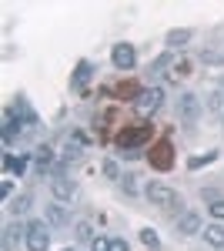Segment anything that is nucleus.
Here are the masks:
<instances>
[{
  "mask_svg": "<svg viewBox=\"0 0 224 251\" xmlns=\"http://www.w3.org/2000/svg\"><path fill=\"white\" fill-rule=\"evenodd\" d=\"M161 104H164V87H144V91H137V97H134V111L141 117L157 114Z\"/></svg>",
  "mask_w": 224,
  "mask_h": 251,
  "instance_id": "nucleus-2",
  "label": "nucleus"
},
{
  "mask_svg": "<svg viewBox=\"0 0 224 251\" xmlns=\"http://www.w3.org/2000/svg\"><path fill=\"white\" fill-rule=\"evenodd\" d=\"M111 64L117 67V71H134V64H137V47L127 44V40L114 44L111 47Z\"/></svg>",
  "mask_w": 224,
  "mask_h": 251,
  "instance_id": "nucleus-5",
  "label": "nucleus"
},
{
  "mask_svg": "<svg viewBox=\"0 0 224 251\" xmlns=\"http://www.w3.org/2000/svg\"><path fill=\"white\" fill-rule=\"evenodd\" d=\"M91 251H111V238H94Z\"/></svg>",
  "mask_w": 224,
  "mask_h": 251,
  "instance_id": "nucleus-23",
  "label": "nucleus"
},
{
  "mask_svg": "<svg viewBox=\"0 0 224 251\" xmlns=\"http://www.w3.org/2000/svg\"><path fill=\"white\" fill-rule=\"evenodd\" d=\"M184 74H191V60H184V57H181V60H174V67L168 71V77H171V80H181Z\"/></svg>",
  "mask_w": 224,
  "mask_h": 251,
  "instance_id": "nucleus-17",
  "label": "nucleus"
},
{
  "mask_svg": "<svg viewBox=\"0 0 224 251\" xmlns=\"http://www.w3.org/2000/svg\"><path fill=\"white\" fill-rule=\"evenodd\" d=\"M211 218H214V221H224V198L211 204Z\"/></svg>",
  "mask_w": 224,
  "mask_h": 251,
  "instance_id": "nucleus-22",
  "label": "nucleus"
},
{
  "mask_svg": "<svg viewBox=\"0 0 224 251\" xmlns=\"http://www.w3.org/2000/svg\"><path fill=\"white\" fill-rule=\"evenodd\" d=\"M174 228H177V234H181V238H191V234H201V231H204V225H201V218H198L194 211L181 214Z\"/></svg>",
  "mask_w": 224,
  "mask_h": 251,
  "instance_id": "nucleus-8",
  "label": "nucleus"
},
{
  "mask_svg": "<svg viewBox=\"0 0 224 251\" xmlns=\"http://www.w3.org/2000/svg\"><path fill=\"white\" fill-rule=\"evenodd\" d=\"M50 191H54V198H57V201H71V198L77 194L74 177H67V174H64V164H60V161H57L54 174H50Z\"/></svg>",
  "mask_w": 224,
  "mask_h": 251,
  "instance_id": "nucleus-4",
  "label": "nucleus"
},
{
  "mask_svg": "<svg viewBox=\"0 0 224 251\" xmlns=\"http://www.w3.org/2000/svg\"><path fill=\"white\" fill-rule=\"evenodd\" d=\"M57 168V161H54V151L44 144V148H37V154H34V171L40 174V177H50Z\"/></svg>",
  "mask_w": 224,
  "mask_h": 251,
  "instance_id": "nucleus-7",
  "label": "nucleus"
},
{
  "mask_svg": "<svg viewBox=\"0 0 224 251\" xmlns=\"http://www.w3.org/2000/svg\"><path fill=\"white\" fill-rule=\"evenodd\" d=\"M104 174H107L111 181H117V177H121V171H117V161H104Z\"/></svg>",
  "mask_w": 224,
  "mask_h": 251,
  "instance_id": "nucleus-21",
  "label": "nucleus"
},
{
  "mask_svg": "<svg viewBox=\"0 0 224 251\" xmlns=\"http://www.w3.org/2000/svg\"><path fill=\"white\" fill-rule=\"evenodd\" d=\"M20 127H24V124H20L17 117H14V111L7 107V114H3V131H0V134H3V144H7V148H10V144L17 141V131H20Z\"/></svg>",
  "mask_w": 224,
  "mask_h": 251,
  "instance_id": "nucleus-10",
  "label": "nucleus"
},
{
  "mask_svg": "<svg viewBox=\"0 0 224 251\" xmlns=\"http://www.w3.org/2000/svg\"><path fill=\"white\" fill-rule=\"evenodd\" d=\"M27 208H30V194H24V198H17V201H14V204H10V211H14V214L27 211Z\"/></svg>",
  "mask_w": 224,
  "mask_h": 251,
  "instance_id": "nucleus-19",
  "label": "nucleus"
},
{
  "mask_svg": "<svg viewBox=\"0 0 224 251\" xmlns=\"http://www.w3.org/2000/svg\"><path fill=\"white\" fill-rule=\"evenodd\" d=\"M191 37H194V30H187V27H174V30H168L171 54H174V50H181V47H187V44H191Z\"/></svg>",
  "mask_w": 224,
  "mask_h": 251,
  "instance_id": "nucleus-11",
  "label": "nucleus"
},
{
  "mask_svg": "<svg viewBox=\"0 0 224 251\" xmlns=\"http://www.w3.org/2000/svg\"><path fill=\"white\" fill-rule=\"evenodd\" d=\"M221 157V151L214 148V151H204V154H198V157H191L187 161V171H201V168H207V164H214Z\"/></svg>",
  "mask_w": 224,
  "mask_h": 251,
  "instance_id": "nucleus-14",
  "label": "nucleus"
},
{
  "mask_svg": "<svg viewBox=\"0 0 224 251\" xmlns=\"http://www.w3.org/2000/svg\"><path fill=\"white\" fill-rule=\"evenodd\" d=\"M10 191H14V181H3V188H0V201H10Z\"/></svg>",
  "mask_w": 224,
  "mask_h": 251,
  "instance_id": "nucleus-25",
  "label": "nucleus"
},
{
  "mask_svg": "<svg viewBox=\"0 0 224 251\" xmlns=\"http://www.w3.org/2000/svg\"><path fill=\"white\" fill-rule=\"evenodd\" d=\"M24 245H27V251H47L50 248V228H47V221H27Z\"/></svg>",
  "mask_w": 224,
  "mask_h": 251,
  "instance_id": "nucleus-3",
  "label": "nucleus"
},
{
  "mask_svg": "<svg viewBox=\"0 0 224 251\" xmlns=\"http://www.w3.org/2000/svg\"><path fill=\"white\" fill-rule=\"evenodd\" d=\"M177 117L184 121V127H198V121H201V100L194 94H181V100H177Z\"/></svg>",
  "mask_w": 224,
  "mask_h": 251,
  "instance_id": "nucleus-6",
  "label": "nucleus"
},
{
  "mask_svg": "<svg viewBox=\"0 0 224 251\" xmlns=\"http://www.w3.org/2000/svg\"><path fill=\"white\" fill-rule=\"evenodd\" d=\"M47 225H64L67 221V208L60 204V201H50V208H47Z\"/></svg>",
  "mask_w": 224,
  "mask_h": 251,
  "instance_id": "nucleus-15",
  "label": "nucleus"
},
{
  "mask_svg": "<svg viewBox=\"0 0 224 251\" xmlns=\"http://www.w3.org/2000/svg\"><path fill=\"white\" fill-rule=\"evenodd\" d=\"M27 231V225H17V221H10L7 225V231H3V251H14L20 245V238Z\"/></svg>",
  "mask_w": 224,
  "mask_h": 251,
  "instance_id": "nucleus-13",
  "label": "nucleus"
},
{
  "mask_svg": "<svg viewBox=\"0 0 224 251\" xmlns=\"http://www.w3.org/2000/svg\"><path fill=\"white\" fill-rule=\"evenodd\" d=\"M201 238H204L207 248H224V225H204V231H201Z\"/></svg>",
  "mask_w": 224,
  "mask_h": 251,
  "instance_id": "nucleus-12",
  "label": "nucleus"
},
{
  "mask_svg": "<svg viewBox=\"0 0 224 251\" xmlns=\"http://www.w3.org/2000/svg\"><path fill=\"white\" fill-rule=\"evenodd\" d=\"M111 251H131V245L124 238H111Z\"/></svg>",
  "mask_w": 224,
  "mask_h": 251,
  "instance_id": "nucleus-24",
  "label": "nucleus"
},
{
  "mask_svg": "<svg viewBox=\"0 0 224 251\" xmlns=\"http://www.w3.org/2000/svg\"><path fill=\"white\" fill-rule=\"evenodd\" d=\"M144 194H148V201L154 208H177V204H181L177 191H174L171 184H164V181H148Z\"/></svg>",
  "mask_w": 224,
  "mask_h": 251,
  "instance_id": "nucleus-1",
  "label": "nucleus"
},
{
  "mask_svg": "<svg viewBox=\"0 0 224 251\" xmlns=\"http://www.w3.org/2000/svg\"><path fill=\"white\" fill-rule=\"evenodd\" d=\"M150 164H154V168H164V171H168L171 164H174L168 141H161V144H154V148H150Z\"/></svg>",
  "mask_w": 224,
  "mask_h": 251,
  "instance_id": "nucleus-9",
  "label": "nucleus"
},
{
  "mask_svg": "<svg viewBox=\"0 0 224 251\" xmlns=\"http://www.w3.org/2000/svg\"><path fill=\"white\" fill-rule=\"evenodd\" d=\"M121 191H124V194H137V188H134V177H131V174H124V177H121Z\"/></svg>",
  "mask_w": 224,
  "mask_h": 251,
  "instance_id": "nucleus-20",
  "label": "nucleus"
},
{
  "mask_svg": "<svg viewBox=\"0 0 224 251\" xmlns=\"http://www.w3.org/2000/svg\"><path fill=\"white\" fill-rule=\"evenodd\" d=\"M141 241H144V248H150V251L161 248V238H157L154 228H141Z\"/></svg>",
  "mask_w": 224,
  "mask_h": 251,
  "instance_id": "nucleus-18",
  "label": "nucleus"
},
{
  "mask_svg": "<svg viewBox=\"0 0 224 251\" xmlns=\"http://www.w3.org/2000/svg\"><path fill=\"white\" fill-rule=\"evenodd\" d=\"M87 77H91V60H80V64H77V71H74V87H84Z\"/></svg>",
  "mask_w": 224,
  "mask_h": 251,
  "instance_id": "nucleus-16",
  "label": "nucleus"
}]
</instances>
